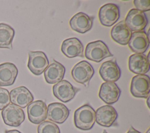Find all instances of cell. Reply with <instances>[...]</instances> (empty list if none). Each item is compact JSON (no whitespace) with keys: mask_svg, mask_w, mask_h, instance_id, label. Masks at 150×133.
Segmentation results:
<instances>
[{"mask_svg":"<svg viewBox=\"0 0 150 133\" xmlns=\"http://www.w3.org/2000/svg\"><path fill=\"white\" fill-rule=\"evenodd\" d=\"M93 24V18L82 12L75 14L69 21V25L71 29L80 33L89 31Z\"/></svg>","mask_w":150,"mask_h":133,"instance_id":"obj_16","label":"cell"},{"mask_svg":"<svg viewBox=\"0 0 150 133\" xmlns=\"http://www.w3.org/2000/svg\"><path fill=\"white\" fill-rule=\"evenodd\" d=\"M99 74L105 82H115L121 76V70L115 60L104 62L99 69Z\"/></svg>","mask_w":150,"mask_h":133,"instance_id":"obj_17","label":"cell"},{"mask_svg":"<svg viewBox=\"0 0 150 133\" xmlns=\"http://www.w3.org/2000/svg\"><path fill=\"white\" fill-rule=\"evenodd\" d=\"M70 111L63 104L52 103L47 107V117L51 122L63 124L68 118Z\"/></svg>","mask_w":150,"mask_h":133,"instance_id":"obj_15","label":"cell"},{"mask_svg":"<svg viewBox=\"0 0 150 133\" xmlns=\"http://www.w3.org/2000/svg\"><path fill=\"white\" fill-rule=\"evenodd\" d=\"M94 74V70L91 64L85 60L76 64L71 71L73 80L80 84L88 86Z\"/></svg>","mask_w":150,"mask_h":133,"instance_id":"obj_3","label":"cell"},{"mask_svg":"<svg viewBox=\"0 0 150 133\" xmlns=\"http://www.w3.org/2000/svg\"><path fill=\"white\" fill-rule=\"evenodd\" d=\"M150 79L146 74L136 75L131 80L130 92L137 98H146L149 95Z\"/></svg>","mask_w":150,"mask_h":133,"instance_id":"obj_6","label":"cell"},{"mask_svg":"<svg viewBox=\"0 0 150 133\" xmlns=\"http://www.w3.org/2000/svg\"><path fill=\"white\" fill-rule=\"evenodd\" d=\"M61 51L69 58L84 57L83 45L76 37H71L63 40L61 45Z\"/></svg>","mask_w":150,"mask_h":133,"instance_id":"obj_18","label":"cell"},{"mask_svg":"<svg viewBox=\"0 0 150 133\" xmlns=\"http://www.w3.org/2000/svg\"><path fill=\"white\" fill-rule=\"evenodd\" d=\"M52 90L54 97L63 103H67L71 100L79 90L66 80L56 83L53 86Z\"/></svg>","mask_w":150,"mask_h":133,"instance_id":"obj_9","label":"cell"},{"mask_svg":"<svg viewBox=\"0 0 150 133\" xmlns=\"http://www.w3.org/2000/svg\"><path fill=\"white\" fill-rule=\"evenodd\" d=\"M148 22L145 13L135 8L129 11L124 20L126 26L131 32L143 31L146 28Z\"/></svg>","mask_w":150,"mask_h":133,"instance_id":"obj_7","label":"cell"},{"mask_svg":"<svg viewBox=\"0 0 150 133\" xmlns=\"http://www.w3.org/2000/svg\"><path fill=\"white\" fill-rule=\"evenodd\" d=\"M28 119L33 124H39L47 118V106L42 100H36L28 105Z\"/></svg>","mask_w":150,"mask_h":133,"instance_id":"obj_10","label":"cell"},{"mask_svg":"<svg viewBox=\"0 0 150 133\" xmlns=\"http://www.w3.org/2000/svg\"><path fill=\"white\" fill-rule=\"evenodd\" d=\"M18 70L12 63L0 64V87L12 86L15 81Z\"/></svg>","mask_w":150,"mask_h":133,"instance_id":"obj_20","label":"cell"},{"mask_svg":"<svg viewBox=\"0 0 150 133\" xmlns=\"http://www.w3.org/2000/svg\"><path fill=\"white\" fill-rule=\"evenodd\" d=\"M146 98H147V100H146V104H147V106H148V107L149 108V96H148Z\"/></svg>","mask_w":150,"mask_h":133,"instance_id":"obj_29","label":"cell"},{"mask_svg":"<svg viewBox=\"0 0 150 133\" xmlns=\"http://www.w3.org/2000/svg\"><path fill=\"white\" fill-rule=\"evenodd\" d=\"M98 19L100 23L104 26H111L120 18V9L117 5L108 3L102 6L98 11Z\"/></svg>","mask_w":150,"mask_h":133,"instance_id":"obj_8","label":"cell"},{"mask_svg":"<svg viewBox=\"0 0 150 133\" xmlns=\"http://www.w3.org/2000/svg\"><path fill=\"white\" fill-rule=\"evenodd\" d=\"M1 115L4 123L11 127H19L25 118L23 110L13 104L5 107L2 110Z\"/></svg>","mask_w":150,"mask_h":133,"instance_id":"obj_4","label":"cell"},{"mask_svg":"<svg viewBox=\"0 0 150 133\" xmlns=\"http://www.w3.org/2000/svg\"><path fill=\"white\" fill-rule=\"evenodd\" d=\"M5 133H21V132L16 129H12V130H9L6 131Z\"/></svg>","mask_w":150,"mask_h":133,"instance_id":"obj_28","label":"cell"},{"mask_svg":"<svg viewBox=\"0 0 150 133\" xmlns=\"http://www.w3.org/2000/svg\"><path fill=\"white\" fill-rule=\"evenodd\" d=\"M150 63L149 57L141 53L131 54L128 59V68L133 73L138 75L145 74L149 71Z\"/></svg>","mask_w":150,"mask_h":133,"instance_id":"obj_11","label":"cell"},{"mask_svg":"<svg viewBox=\"0 0 150 133\" xmlns=\"http://www.w3.org/2000/svg\"><path fill=\"white\" fill-rule=\"evenodd\" d=\"M121 90L114 82H104L101 84L98 96L100 98L107 104L116 103L120 96Z\"/></svg>","mask_w":150,"mask_h":133,"instance_id":"obj_14","label":"cell"},{"mask_svg":"<svg viewBox=\"0 0 150 133\" xmlns=\"http://www.w3.org/2000/svg\"><path fill=\"white\" fill-rule=\"evenodd\" d=\"M118 118V113L111 105H105L97 109L96 111V122L103 127H110Z\"/></svg>","mask_w":150,"mask_h":133,"instance_id":"obj_12","label":"cell"},{"mask_svg":"<svg viewBox=\"0 0 150 133\" xmlns=\"http://www.w3.org/2000/svg\"><path fill=\"white\" fill-rule=\"evenodd\" d=\"M10 96L9 91L4 88H0V110L10 104Z\"/></svg>","mask_w":150,"mask_h":133,"instance_id":"obj_25","label":"cell"},{"mask_svg":"<svg viewBox=\"0 0 150 133\" xmlns=\"http://www.w3.org/2000/svg\"><path fill=\"white\" fill-rule=\"evenodd\" d=\"M134 5L138 9L142 12H146L150 10V1L149 0H134Z\"/></svg>","mask_w":150,"mask_h":133,"instance_id":"obj_26","label":"cell"},{"mask_svg":"<svg viewBox=\"0 0 150 133\" xmlns=\"http://www.w3.org/2000/svg\"><path fill=\"white\" fill-rule=\"evenodd\" d=\"M145 133H150V128H149L147 129V131H146V132Z\"/></svg>","mask_w":150,"mask_h":133,"instance_id":"obj_30","label":"cell"},{"mask_svg":"<svg viewBox=\"0 0 150 133\" xmlns=\"http://www.w3.org/2000/svg\"><path fill=\"white\" fill-rule=\"evenodd\" d=\"M110 34L113 40L121 45L125 46L130 40L132 32L126 26L124 21H121L112 27Z\"/></svg>","mask_w":150,"mask_h":133,"instance_id":"obj_22","label":"cell"},{"mask_svg":"<svg viewBox=\"0 0 150 133\" xmlns=\"http://www.w3.org/2000/svg\"><path fill=\"white\" fill-rule=\"evenodd\" d=\"M49 65V60L44 52L41 51L29 52L28 67L33 74L40 75Z\"/></svg>","mask_w":150,"mask_h":133,"instance_id":"obj_5","label":"cell"},{"mask_svg":"<svg viewBox=\"0 0 150 133\" xmlns=\"http://www.w3.org/2000/svg\"><path fill=\"white\" fill-rule=\"evenodd\" d=\"M15 30L9 25L0 23V48L12 49Z\"/></svg>","mask_w":150,"mask_h":133,"instance_id":"obj_23","label":"cell"},{"mask_svg":"<svg viewBox=\"0 0 150 133\" xmlns=\"http://www.w3.org/2000/svg\"><path fill=\"white\" fill-rule=\"evenodd\" d=\"M103 133H108V132L106 131V130H104L103 132Z\"/></svg>","mask_w":150,"mask_h":133,"instance_id":"obj_31","label":"cell"},{"mask_svg":"<svg viewBox=\"0 0 150 133\" xmlns=\"http://www.w3.org/2000/svg\"><path fill=\"white\" fill-rule=\"evenodd\" d=\"M96 122V111L89 104L78 108L74 113V123L76 128L84 131L91 129Z\"/></svg>","mask_w":150,"mask_h":133,"instance_id":"obj_1","label":"cell"},{"mask_svg":"<svg viewBox=\"0 0 150 133\" xmlns=\"http://www.w3.org/2000/svg\"><path fill=\"white\" fill-rule=\"evenodd\" d=\"M10 100L12 104L21 108H24L33 101V96L25 86H19L12 89L10 93Z\"/></svg>","mask_w":150,"mask_h":133,"instance_id":"obj_13","label":"cell"},{"mask_svg":"<svg viewBox=\"0 0 150 133\" xmlns=\"http://www.w3.org/2000/svg\"><path fill=\"white\" fill-rule=\"evenodd\" d=\"M66 69L59 62L55 60L50 64L44 71V77L49 84H56L63 80Z\"/></svg>","mask_w":150,"mask_h":133,"instance_id":"obj_21","label":"cell"},{"mask_svg":"<svg viewBox=\"0 0 150 133\" xmlns=\"http://www.w3.org/2000/svg\"><path fill=\"white\" fill-rule=\"evenodd\" d=\"M127 133H141L139 131H137V129H135L133 127H130V128H129V129L128 130V131L127 132Z\"/></svg>","mask_w":150,"mask_h":133,"instance_id":"obj_27","label":"cell"},{"mask_svg":"<svg viewBox=\"0 0 150 133\" xmlns=\"http://www.w3.org/2000/svg\"><path fill=\"white\" fill-rule=\"evenodd\" d=\"M128 44L132 52L135 53L143 54L146 51L149 45L148 35L145 31L134 32Z\"/></svg>","mask_w":150,"mask_h":133,"instance_id":"obj_19","label":"cell"},{"mask_svg":"<svg viewBox=\"0 0 150 133\" xmlns=\"http://www.w3.org/2000/svg\"><path fill=\"white\" fill-rule=\"evenodd\" d=\"M37 131L38 133H60L56 124L49 121H45L39 124Z\"/></svg>","mask_w":150,"mask_h":133,"instance_id":"obj_24","label":"cell"},{"mask_svg":"<svg viewBox=\"0 0 150 133\" xmlns=\"http://www.w3.org/2000/svg\"><path fill=\"white\" fill-rule=\"evenodd\" d=\"M84 56L91 61L99 63L107 57L113 56V54L105 43L98 40L90 42L86 45Z\"/></svg>","mask_w":150,"mask_h":133,"instance_id":"obj_2","label":"cell"}]
</instances>
